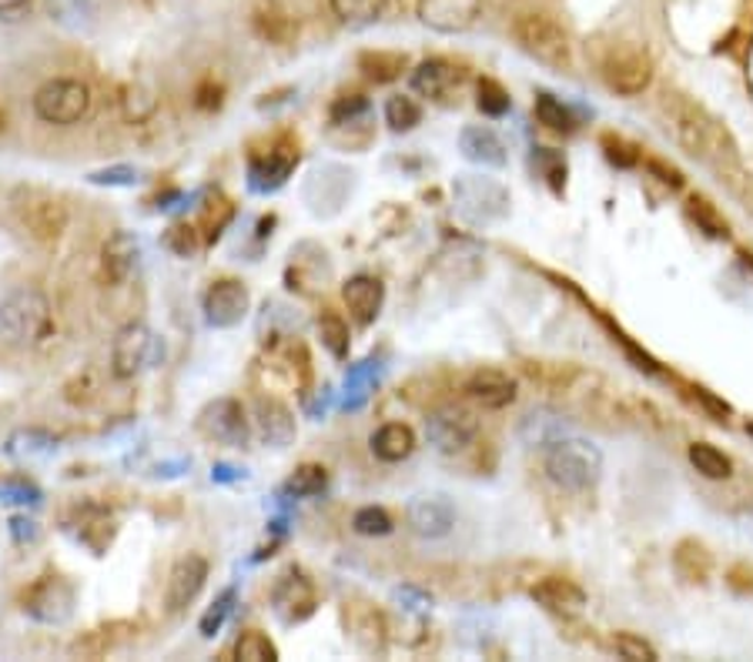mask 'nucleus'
Returning <instances> with one entry per match:
<instances>
[{"instance_id":"f257e3e1","label":"nucleus","mask_w":753,"mask_h":662,"mask_svg":"<svg viewBox=\"0 0 753 662\" xmlns=\"http://www.w3.org/2000/svg\"><path fill=\"white\" fill-rule=\"evenodd\" d=\"M663 114H666V131L674 134V141L684 151H690L694 157L720 161L723 154H733V144L727 141V131L700 104H694V101H687L680 95H666Z\"/></svg>"},{"instance_id":"f03ea898","label":"nucleus","mask_w":753,"mask_h":662,"mask_svg":"<svg viewBox=\"0 0 753 662\" xmlns=\"http://www.w3.org/2000/svg\"><path fill=\"white\" fill-rule=\"evenodd\" d=\"M543 472L556 488L579 495V492H590L600 482L603 455L586 439L556 435L553 442L543 445Z\"/></svg>"},{"instance_id":"7ed1b4c3","label":"nucleus","mask_w":753,"mask_h":662,"mask_svg":"<svg viewBox=\"0 0 753 662\" xmlns=\"http://www.w3.org/2000/svg\"><path fill=\"white\" fill-rule=\"evenodd\" d=\"M54 311L44 291L37 288H14L0 298V339L11 345H37L51 335Z\"/></svg>"},{"instance_id":"20e7f679","label":"nucleus","mask_w":753,"mask_h":662,"mask_svg":"<svg viewBox=\"0 0 753 662\" xmlns=\"http://www.w3.org/2000/svg\"><path fill=\"white\" fill-rule=\"evenodd\" d=\"M513 37L536 64L559 70V74L572 70V41L563 31V24L553 21L549 14H539V11L520 14L513 21Z\"/></svg>"},{"instance_id":"39448f33","label":"nucleus","mask_w":753,"mask_h":662,"mask_svg":"<svg viewBox=\"0 0 753 662\" xmlns=\"http://www.w3.org/2000/svg\"><path fill=\"white\" fill-rule=\"evenodd\" d=\"M452 198H456L459 218L476 228L506 218L510 211V191L495 178H482V175H459L452 185Z\"/></svg>"},{"instance_id":"423d86ee","label":"nucleus","mask_w":753,"mask_h":662,"mask_svg":"<svg viewBox=\"0 0 753 662\" xmlns=\"http://www.w3.org/2000/svg\"><path fill=\"white\" fill-rule=\"evenodd\" d=\"M91 111V88L74 77H54L34 95V114L44 124L70 128Z\"/></svg>"},{"instance_id":"0eeeda50","label":"nucleus","mask_w":753,"mask_h":662,"mask_svg":"<svg viewBox=\"0 0 753 662\" xmlns=\"http://www.w3.org/2000/svg\"><path fill=\"white\" fill-rule=\"evenodd\" d=\"M161 355H164V349L154 331L144 321H128L111 345V372H114V378L131 382L141 372H148L151 365H157Z\"/></svg>"},{"instance_id":"6e6552de","label":"nucleus","mask_w":753,"mask_h":662,"mask_svg":"<svg viewBox=\"0 0 753 662\" xmlns=\"http://www.w3.org/2000/svg\"><path fill=\"white\" fill-rule=\"evenodd\" d=\"M28 619L41 626H64L74 616V589L64 575H41L21 599Z\"/></svg>"},{"instance_id":"1a4fd4ad","label":"nucleus","mask_w":753,"mask_h":662,"mask_svg":"<svg viewBox=\"0 0 753 662\" xmlns=\"http://www.w3.org/2000/svg\"><path fill=\"white\" fill-rule=\"evenodd\" d=\"M426 435L429 445L443 455H456L469 449L479 435V419L462 405H443L426 419Z\"/></svg>"},{"instance_id":"9d476101","label":"nucleus","mask_w":753,"mask_h":662,"mask_svg":"<svg viewBox=\"0 0 753 662\" xmlns=\"http://www.w3.org/2000/svg\"><path fill=\"white\" fill-rule=\"evenodd\" d=\"M607 88L620 98H636L653 85V60L640 47H620L603 60Z\"/></svg>"},{"instance_id":"9b49d317","label":"nucleus","mask_w":753,"mask_h":662,"mask_svg":"<svg viewBox=\"0 0 753 662\" xmlns=\"http://www.w3.org/2000/svg\"><path fill=\"white\" fill-rule=\"evenodd\" d=\"M198 432L205 439H211L218 445H231V449H241L251 435L244 408L234 398H215L211 405H205L198 416Z\"/></svg>"},{"instance_id":"f8f14e48","label":"nucleus","mask_w":753,"mask_h":662,"mask_svg":"<svg viewBox=\"0 0 753 662\" xmlns=\"http://www.w3.org/2000/svg\"><path fill=\"white\" fill-rule=\"evenodd\" d=\"M415 14L436 34H466L482 18V0H418Z\"/></svg>"},{"instance_id":"ddd939ff","label":"nucleus","mask_w":753,"mask_h":662,"mask_svg":"<svg viewBox=\"0 0 753 662\" xmlns=\"http://www.w3.org/2000/svg\"><path fill=\"white\" fill-rule=\"evenodd\" d=\"M201 308H205V321H208L211 328H234V324H241V318L248 315L251 295H248V288H244L238 278H218V282H211V288L205 291Z\"/></svg>"},{"instance_id":"4468645a","label":"nucleus","mask_w":753,"mask_h":662,"mask_svg":"<svg viewBox=\"0 0 753 662\" xmlns=\"http://www.w3.org/2000/svg\"><path fill=\"white\" fill-rule=\"evenodd\" d=\"M208 583V559L198 552H188L185 559L175 562L172 575H167V593H164V606L167 613H185L205 589Z\"/></svg>"},{"instance_id":"2eb2a0df","label":"nucleus","mask_w":753,"mask_h":662,"mask_svg":"<svg viewBox=\"0 0 753 662\" xmlns=\"http://www.w3.org/2000/svg\"><path fill=\"white\" fill-rule=\"evenodd\" d=\"M295 164H298V147L295 144H279V147H272L262 157H251V164H248L251 191H259V195L279 191L292 178Z\"/></svg>"},{"instance_id":"dca6fc26","label":"nucleus","mask_w":753,"mask_h":662,"mask_svg":"<svg viewBox=\"0 0 753 662\" xmlns=\"http://www.w3.org/2000/svg\"><path fill=\"white\" fill-rule=\"evenodd\" d=\"M405 522L415 536L443 539L456 526V509L449 506V499H443V495H418V499H412L405 509Z\"/></svg>"},{"instance_id":"f3484780","label":"nucleus","mask_w":753,"mask_h":662,"mask_svg":"<svg viewBox=\"0 0 753 662\" xmlns=\"http://www.w3.org/2000/svg\"><path fill=\"white\" fill-rule=\"evenodd\" d=\"M141 265V238L134 231H114L101 244V278L108 285H124Z\"/></svg>"},{"instance_id":"a211bd4d","label":"nucleus","mask_w":753,"mask_h":662,"mask_svg":"<svg viewBox=\"0 0 753 662\" xmlns=\"http://www.w3.org/2000/svg\"><path fill=\"white\" fill-rule=\"evenodd\" d=\"M272 609L285 626H298L315 613V586L308 583L305 575L288 572L282 575V583L272 593Z\"/></svg>"},{"instance_id":"6ab92c4d","label":"nucleus","mask_w":753,"mask_h":662,"mask_svg":"<svg viewBox=\"0 0 753 662\" xmlns=\"http://www.w3.org/2000/svg\"><path fill=\"white\" fill-rule=\"evenodd\" d=\"M18 208H21L24 228H28L34 238H41V241H54V238L67 228V211H64V205H61L57 198H51V195L28 191L24 205H18Z\"/></svg>"},{"instance_id":"aec40b11","label":"nucleus","mask_w":753,"mask_h":662,"mask_svg":"<svg viewBox=\"0 0 753 662\" xmlns=\"http://www.w3.org/2000/svg\"><path fill=\"white\" fill-rule=\"evenodd\" d=\"M459 85H462V70L443 57L423 60L412 70V91L429 101H449V95L459 91Z\"/></svg>"},{"instance_id":"412c9836","label":"nucleus","mask_w":753,"mask_h":662,"mask_svg":"<svg viewBox=\"0 0 753 662\" xmlns=\"http://www.w3.org/2000/svg\"><path fill=\"white\" fill-rule=\"evenodd\" d=\"M251 27L269 44H295L298 37V18L282 4V0H262V4L251 11Z\"/></svg>"},{"instance_id":"4be33fe9","label":"nucleus","mask_w":753,"mask_h":662,"mask_svg":"<svg viewBox=\"0 0 753 662\" xmlns=\"http://www.w3.org/2000/svg\"><path fill=\"white\" fill-rule=\"evenodd\" d=\"M466 395L476 405H482L489 411H499V408H506V405L516 401V382L506 372H499V368H479L476 375H469Z\"/></svg>"},{"instance_id":"5701e85b","label":"nucleus","mask_w":753,"mask_h":662,"mask_svg":"<svg viewBox=\"0 0 753 662\" xmlns=\"http://www.w3.org/2000/svg\"><path fill=\"white\" fill-rule=\"evenodd\" d=\"M255 426L259 435L265 439V445L272 449H288L295 442V419L292 411L279 401V398H255Z\"/></svg>"},{"instance_id":"b1692460","label":"nucleus","mask_w":753,"mask_h":662,"mask_svg":"<svg viewBox=\"0 0 753 662\" xmlns=\"http://www.w3.org/2000/svg\"><path fill=\"white\" fill-rule=\"evenodd\" d=\"M530 596L549 609V613H559V616H576L586 609V593L572 583V578H563V575H546L539 578V583L530 589Z\"/></svg>"},{"instance_id":"393cba45","label":"nucleus","mask_w":753,"mask_h":662,"mask_svg":"<svg viewBox=\"0 0 753 662\" xmlns=\"http://www.w3.org/2000/svg\"><path fill=\"white\" fill-rule=\"evenodd\" d=\"M459 151L466 161L479 164V168H502L506 164V144H502V137L485 128V124H472V128H462L459 134Z\"/></svg>"},{"instance_id":"a878e982","label":"nucleus","mask_w":753,"mask_h":662,"mask_svg":"<svg viewBox=\"0 0 753 662\" xmlns=\"http://www.w3.org/2000/svg\"><path fill=\"white\" fill-rule=\"evenodd\" d=\"M342 298H346V308L352 311V318L359 324H372L382 311L385 285L375 275H356L342 285Z\"/></svg>"},{"instance_id":"bb28decb","label":"nucleus","mask_w":753,"mask_h":662,"mask_svg":"<svg viewBox=\"0 0 753 662\" xmlns=\"http://www.w3.org/2000/svg\"><path fill=\"white\" fill-rule=\"evenodd\" d=\"M369 449L379 462L385 465H395V462H405L412 452H415V432L405 426V422H385L372 432L369 439Z\"/></svg>"},{"instance_id":"cd10ccee","label":"nucleus","mask_w":753,"mask_h":662,"mask_svg":"<svg viewBox=\"0 0 753 662\" xmlns=\"http://www.w3.org/2000/svg\"><path fill=\"white\" fill-rule=\"evenodd\" d=\"M674 569L687 583H707L710 575V552L697 539H684L674 552Z\"/></svg>"},{"instance_id":"c85d7f7f","label":"nucleus","mask_w":753,"mask_h":662,"mask_svg":"<svg viewBox=\"0 0 753 662\" xmlns=\"http://www.w3.org/2000/svg\"><path fill=\"white\" fill-rule=\"evenodd\" d=\"M318 339H321V349L331 355V358H339L346 362L349 358V349H352V335H349V324L342 315H335V311H321L318 318Z\"/></svg>"},{"instance_id":"c756f323","label":"nucleus","mask_w":753,"mask_h":662,"mask_svg":"<svg viewBox=\"0 0 753 662\" xmlns=\"http://www.w3.org/2000/svg\"><path fill=\"white\" fill-rule=\"evenodd\" d=\"M57 435L44 432V429H18L8 439V455L11 459H41V455H54L57 452Z\"/></svg>"},{"instance_id":"7c9ffc66","label":"nucleus","mask_w":753,"mask_h":662,"mask_svg":"<svg viewBox=\"0 0 753 662\" xmlns=\"http://www.w3.org/2000/svg\"><path fill=\"white\" fill-rule=\"evenodd\" d=\"M405 67H408V57L395 54V51H365L359 57V70L369 80H375V85H389V80H395Z\"/></svg>"},{"instance_id":"2f4dec72","label":"nucleus","mask_w":753,"mask_h":662,"mask_svg":"<svg viewBox=\"0 0 753 662\" xmlns=\"http://www.w3.org/2000/svg\"><path fill=\"white\" fill-rule=\"evenodd\" d=\"M687 455H690V465H694L703 478H710V482H723V478L733 475L730 455H723V452H720L717 445H710V442H694V445L687 449Z\"/></svg>"},{"instance_id":"473e14b6","label":"nucleus","mask_w":753,"mask_h":662,"mask_svg":"<svg viewBox=\"0 0 753 662\" xmlns=\"http://www.w3.org/2000/svg\"><path fill=\"white\" fill-rule=\"evenodd\" d=\"M385 4H389V0H328L331 14L339 18L342 24H352V27L375 24L385 14Z\"/></svg>"},{"instance_id":"72a5a7b5","label":"nucleus","mask_w":753,"mask_h":662,"mask_svg":"<svg viewBox=\"0 0 753 662\" xmlns=\"http://www.w3.org/2000/svg\"><path fill=\"white\" fill-rule=\"evenodd\" d=\"M328 485V472L325 465H315V462H305L292 472V478L285 482V495L288 499H312V495H321Z\"/></svg>"},{"instance_id":"f704fd0d","label":"nucleus","mask_w":753,"mask_h":662,"mask_svg":"<svg viewBox=\"0 0 753 662\" xmlns=\"http://www.w3.org/2000/svg\"><path fill=\"white\" fill-rule=\"evenodd\" d=\"M536 121L546 128V131H553V134H572L576 131V118H572V111L563 104V101H556L553 95H536Z\"/></svg>"},{"instance_id":"c9c22d12","label":"nucleus","mask_w":753,"mask_h":662,"mask_svg":"<svg viewBox=\"0 0 753 662\" xmlns=\"http://www.w3.org/2000/svg\"><path fill=\"white\" fill-rule=\"evenodd\" d=\"M687 214L697 221V228L707 234V238H717V241H723V238H730V224H727V218L717 211V205L713 201H707L703 195H694L690 201H687Z\"/></svg>"},{"instance_id":"e433bc0d","label":"nucleus","mask_w":753,"mask_h":662,"mask_svg":"<svg viewBox=\"0 0 753 662\" xmlns=\"http://www.w3.org/2000/svg\"><path fill=\"white\" fill-rule=\"evenodd\" d=\"M234 659H241V662H279V646L265 632L248 629L234 642Z\"/></svg>"},{"instance_id":"4c0bfd02","label":"nucleus","mask_w":753,"mask_h":662,"mask_svg":"<svg viewBox=\"0 0 753 662\" xmlns=\"http://www.w3.org/2000/svg\"><path fill=\"white\" fill-rule=\"evenodd\" d=\"M476 108H479L485 118H506L510 108H513V98H510L506 88L499 85V80L482 77L479 85H476Z\"/></svg>"},{"instance_id":"58836bf2","label":"nucleus","mask_w":753,"mask_h":662,"mask_svg":"<svg viewBox=\"0 0 753 662\" xmlns=\"http://www.w3.org/2000/svg\"><path fill=\"white\" fill-rule=\"evenodd\" d=\"M418 121H423V108H418L415 98L395 95V98L385 101V124H389L395 134H405V131L418 128Z\"/></svg>"},{"instance_id":"ea45409f","label":"nucleus","mask_w":753,"mask_h":662,"mask_svg":"<svg viewBox=\"0 0 753 662\" xmlns=\"http://www.w3.org/2000/svg\"><path fill=\"white\" fill-rule=\"evenodd\" d=\"M352 629H356V642H359L362 649L382 652V646H385V622H382L379 613L359 609V613L352 616Z\"/></svg>"},{"instance_id":"a19ab883","label":"nucleus","mask_w":753,"mask_h":662,"mask_svg":"<svg viewBox=\"0 0 753 662\" xmlns=\"http://www.w3.org/2000/svg\"><path fill=\"white\" fill-rule=\"evenodd\" d=\"M231 214H234L231 201H228L225 195H218V191H215V198H208V205L201 208L205 241H218V238H221V231H225V224L231 221Z\"/></svg>"},{"instance_id":"79ce46f5","label":"nucleus","mask_w":753,"mask_h":662,"mask_svg":"<svg viewBox=\"0 0 753 662\" xmlns=\"http://www.w3.org/2000/svg\"><path fill=\"white\" fill-rule=\"evenodd\" d=\"M234 599H238V593H234V589H225V593L205 609V616H201V622H198L201 639H215V636L221 632V626L228 622V616H231V609H234Z\"/></svg>"},{"instance_id":"37998d69","label":"nucleus","mask_w":753,"mask_h":662,"mask_svg":"<svg viewBox=\"0 0 753 662\" xmlns=\"http://www.w3.org/2000/svg\"><path fill=\"white\" fill-rule=\"evenodd\" d=\"M352 529H356L359 536L382 539V536H389L395 526H392V516H389L382 506H365V509H359V512L352 516Z\"/></svg>"},{"instance_id":"c03bdc74","label":"nucleus","mask_w":753,"mask_h":662,"mask_svg":"<svg viewBox=\"0 0 753 662\" xmlns=\"http://www.w3.org/2000/svg\"><path fill=\"white\" fill-rule=\"evenodd\" d=\"M51 18L67 24V27H80L95 14V0H47Z\"/></svg>"},{"instance_id":"a18cd8bd","label":"nucleus","mask_w":753,"mask_h":662,"mask_svg":"<svg viewBox=\"0 0 753 662\" xmlns=\"http://www.w3.org/2000/svg\"><path fill=\"white\" fill-rule=\"evenodd\" d=\"M164 247L172 255H178V258H192L201 247V234L192 224H175V228H167V234H164Z\"/></svg>"},{"instance_id":"49530a36","label":"nucleus","mask_w":753,"mask_h":662,"mask_svg":"<svg viewBox=\"0 0 753 662\" xmlns=\"http://www.w3.org/2000/svg\"><path fill=\"white\" fill-rule=\"evenodd\" d=\"M154 108H157V98H151V91H144V88H128L124 98H121V114L131 124L148 121L154 114Z\"/></svg>"},{"instance_id":"de8ad7c7","label":"nucleus","mask_w":753,"mask_h":662,"mask_svg":"<svg viewBox=\"0 0 753 662\" xmlns=\"http://www.w3.org/2000/svg\"><path fill=\"white\" fill-rule=\"evenodd\" d=\"M600 144H603L607 161L616 164V168H636V164H640V147L630 144L626 137H620V134H603Z\"/></svg>"},{"instance_id":"09e8293b","label":"nucleus","mask_w":753,"mask_h":662,"mask_svg":"<svg viewBox=\"0 0 753 662\" xmlns=\"http://www.w3.org/2000/svg\"><path fill=\"white\" fill-rule=\"evenodd\" d=\"M0 503L4 506H41V488L28 478H8L0 485Z\"/></svg>"},{"instance_id":"8fccbe9b","label":"nucleus","mask_w":753,"mask_h":662,"mask_svg":"<svg viewBox=\"0 0 753 662\" xmlns=\"http://www.w3.org/2000/svg\"><path fill=\"white\" fill-rule=\"evenodd\" d=\"M613 652L620 659H630V662H656V649L646 639L633 636V632H620L613 639Z\"/></svg>"},{"instance_id":"3c124183","label":"nucleus","mask_w":753,"mask_h":662,"mask_svg":"<svg viewBox=\"0 0 753 662\" xmlns=\"http://www.w3.org/2000/svg\"><path fill=\"white\" fill-rule=\"evenodd\" d=\"M331 124H356L359 118L369 114V98L365 95H342L331 104Z\"/></svg>"},{"instance_id":"603ef678","label":"nucleus","mask_w":753,"mask_h":662,"mask_svg":"<svg viewBox=\"0 0 753 662\" xmlns=\"http://www.w3.org/2000/svg\"><path fill=\"white\" fill-rule=\"evenodd\" d=\"M118 626H105V629H91L88 636L84 639H77L74 646H70V652H80V655H105L108 649H114L118 646V639L111 636Z\"/></svg>"},{"instance_id":"864d4df0","label":"nucleus","mask_w":753,"mask_h":662,"mask_svg":"<svg viewBox=\"0 0 753 662\" xmlns=\"http://www.w3.org/2000/svg\"><path fill=\"white\" fill-rule=\"evenodd\" d=\"M88 181L91 185H108V188H134L141 178H138V168H131V164H114V168L91 172Z\"/></svg>"},{"instance_id":"5fc2aeb1","label":"nucleus","mask_w":753,"mask_h":662,"mask_svg":"<svg viewBox=\"0 0 753 662\" xmlns=\"http://www.w3.org/2000/svg\"><path fill=\"white\" fill-rule=\"evenodd\" d=\"M536 161L543 164V175L549 178L553 191H563L566 188V161L559 154H553L549 147H536Z\"/></svg>"},{"instance_id":"6e6d98bb","label":"nucleus","mask_w":753,"mask_h":662,"mask_svg":"<svg viewBox=\"0 0 753 662\" xmlns=\"http://www.w3.org/2000/svg\"><path fill=\"white\" fill-rule=\"evenodd\" d=\"M11 536H14V542H18V545H28V542H37L41 529H37V522H34V519H28V516H14V519H11Z\"/></svg>"},{"instance_id":"4d7b16f0","label":"nucleus","mask_w":753,"mask_h":662,"mask_svg":"<svg viewBox=\"0 0 753 662\" xmlns=\"http://www.w3.org/2000/svg\"><path fill=\"white\" fill-rule=\"evenodd\" d=\"M646 168H650V172H653V175L666 185V188H674V191H677V188H684V175H680L677 168H669V164H663V161H650Z\"/></svg>"},{"instance_id":"13d9d810","label":"nucleus","mask_w":753,"mask_h":662,"mask_svg":"<svg viewBox=\"0 0 753 662\" xmlns=\"http://www.w3.org/2000/svg\"><path fill=\"white\" fill-rule=\"evenodd\" d=\"M31 11V0H0V21H18Z\"/></svg>"},{"instance_id":"bf43d9fd","label":"nucleus","mask_w":753,"mask_h":662,"mask_svg":"<svg viewBox=\"0 0 753 662\" xmlns=\"http://www.w3.org/2000/svg\"><path fill=\"white\" fill-rule=\"evenodd\" d=\"M201 111H211V108H218L221 104V88L218 85H211V80H208V85H201L198 88V101H195Z\"/></svg>"},{"instance_id":"052dcab7","label":"nucleus","mask_w":753,"mask_h":662,"mask_svg":"<svg viewBox=\"0 0 753 662\" xmlns=\"http://www.w3.org/2000/svg\"><path fill=\"white\" fill-rule=\"evenodd\" d=\"M0 131H4V111H0Z\"/></svg>"},{"instance_id":"680f3d73","label":"nucleus","mask_w":753,"mask_h":662,"mask_svg":"<svg viewBox=\"0 0 753 662\" xmlns=\"http://www.w3.org/2000/svg\"><path fill=\"white\" fill-rule=\"evenodd\" d=\"M750 435H753V426H750Z\"/></svg>"}]
</instances>
